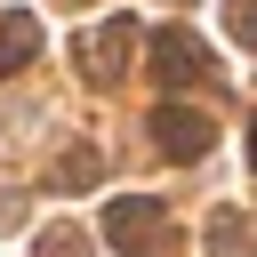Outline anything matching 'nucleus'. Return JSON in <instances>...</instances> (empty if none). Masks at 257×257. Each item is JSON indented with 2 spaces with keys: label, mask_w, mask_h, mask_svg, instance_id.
Masks as SVG:
<instances>
[{
  "label": "nucleus",
  "mask_w": 257,
  "mask_h": 257,
  "mask_svg": "<svg viewBox=\"0 0 257 257\" xmlns=\"http://www.w3.org/2000/svg\"><path fill=\"white\" fill-rule=\"evenodd\" d=\"M209 137H217V128H209V112H193V104H161V112H153V145H161L169 161H201Z\"/></svg>",
  "instance_id": "20e7f679"
},
{
  "label": "nucleus",
  "mask_w": 257,
  "mask_h": 257,
  "mask_svg": "<svg viewBox=\"0 0 257 257\" xmlns=\"http://www.w3.org/2000/svg\"><path fill=\"white\" fill-rule=\"evenodd\" d=\"M225 24H233V40H249V48H257V0H233V8H225Z\"/></svg>",
  "instance_id": "1a4fd4ad"
},
{
  "label": "nucleus",
  "mask_w": 257,
  "mask_h": 257,
  "mask_svg": "<svg viewBox=\"0 0 257 257\" xmlns=\"http://www.w3.org/2000/svg\"><path fill=\"white\" fill-rule=\"evenodd\" d=\"M249 161H257V120H249Z\"/></svg>",
  "instance_id": "9b49d317"
},
{
  "label": "nucleus",
  "mask_w": 257,
  "mask_h": 257,
  "mask_svg": "<svg viewBox=\"0 0 257 257\" xmlns=\"http://www.w3.org/2000/svg\"><path fill=\"white\" fill-rule=\"evenodd\" d=\"M104 241L128 249V257H153V241H161V201H153V193H112V201H104Z\"/></svg>",
  "instance_id": "f257e3e1"
},
{
  "label": "nucleus",
  "mask_w": 257,
  "mask_h": 257,
  "mask_svg": "<svg viewBox=\"0 0 257 257\" xmlns=\"http://www.w3.org/2000/svg\"><path fill=\"white\" fill-rule=\"evenodd\" d=\"M209 257H249V225H241L233 209L209 217Z\"/></svg>",
  "instance_id": "423d86ee"
},
{
  "label": "nucleus",
  "mask_w": 257,
  "mask_h": 257,
  "mask_svg": "<svg viewBox=\"0 0 257 257\" xmlns=\"http://www.w3.org/2000/svg\"><path fill=\"white\" fill-rule=\"evenodd\" d=\"M32 56H40V16L8 8V16H0V80H8V72H24Z\"/></svg>",
  "instance_id": "39448f33"
},
{
  "label": "nucleus",
  "mask_w": 257,
  "mask_h": 257,
  "mask_svg": "<svg viewBox=\"0 0 257 257\" xmlns=\"http://www.w3.org/2000/svg\"><path fill=\"white\" fill-rule=\"evenodd\" d=\"M40 257H88V233L80 225H48L40 233Z\"/></svg>",
  "instance_id": "6e6552de"
},
{
  "label": "nucleus",
  "mask_w": 257,
  "mask_h": 257,
  "mask_svg": "<svg viewBox=\"0 0 257 257\" xmlns=\"http://www.w3.org/2000/svg\"><path fill=\"white\" fill-rule=\"evenodd\" d=\"M137 40H145V32H137L128 16H104V24L80 40V72H88L96 88H104V80H120V72H128V56H137Z\"/></svg>",
  "instance_id": "f03ea898"
},
{
  "label": "nucleus",
  "mask_w": 257,
  "mask_h": 257,
  "mask_svg": "<svg viewBox=\"0 0 257 257\" xmlns=\"http://www.w3.org/2000/svg\"><path fill=\"white\" fill-rule=\"evenodd\" d=\"M104 177V161H96V145H72L64 161H56V185H96Z\"/></svg>",
  "instance_id": "0eeeda50"
},
{
  "label": "nucleus",
  "mask_w": 257,
  "mask_h": 257,
  "mask_svg": "<svg viewBox=\"0 0 257 257\" xmlns=\"http://www.w3.org/2000/svg\"><path fill=\"white\" fill-rule=\"evenodd\" d=\"M145 48H153V72H161V88H193V80L209 72V48H201L185 24H161Z\"/></svg>",
  "instance_id": "7ed1b4c3"
},
{
  "label": "nucleus",
  "mask_w": 257,
  "mask_h": 257,
  "mask_svg": "<svg viewBox=\"0 0 257 257\" xmlns=\"http://www.w3.org/2000/svg\"><path fill=\"white\" fill-rule=\"evenodd\" d=\"M8 225H24V201H16V193H0V233H8Z\"/></svg>",
  "instance_id": "9d476101"
}]
</instances>
